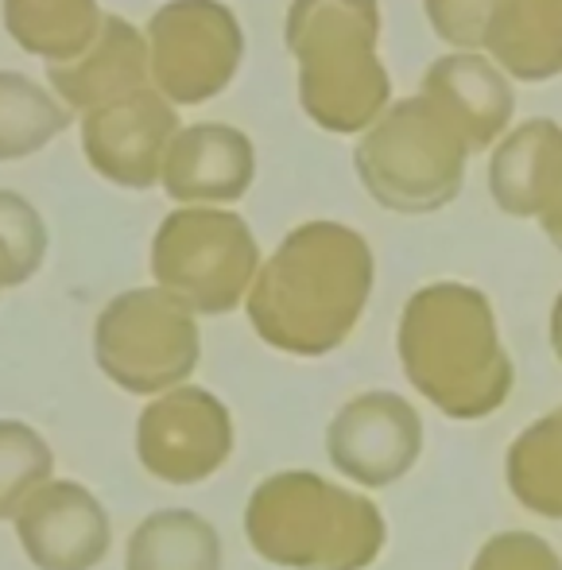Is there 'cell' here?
Segmentation results:
<instances>
[{
    "mask_svg": "<svg viewBox=\"0 0 562 570\" xmlns=\"http://www.w3.org/2000/svg\"><path fill=\"white\" fill-rule=\"evenodd\" d=\"M0 23L20 51L70 62L101 31L98 0H0Z\"/></svg>",
    "mask_w": 562,
    "mask_h": 570,
    "instance_id": "9c48e42d",
    "label": "cell"
},
{
    "mask_svg": "<svg viewBox=\"0 0 562 570\" xmlns=\"http://www.w3.org/2000/svg\"><path fill=\"white\" fill-rule=\"evenodd\" d=\"M51 470L55 454L47 439L31 423L4 415L0 420V520H12L20 504L51 481Z\"/></svg>",
    "mask_w": 562,
    "mask_h": 570,
    "instance_id": "7c38bea8",
    "label": "cell"
},
{
    "mask_svg": "<svg viewBox=\"0 0 562 570\" xmlns=\"http://www.w3.org/2000/svg\"><path fill=\"white\" fill-rule=\"evenodd\" d=\"M148 70V39H140L132 23L109 16V20H101V31L78 59L47 62V86L70 109L86 114V109H98L112 98L144 90Z\"/></svg>",
    "mask_w": 562,
    "mask_h": 570,
    "instance_id": "52a82bcc",
    "label": "cell"
},
{
    "mask_svg": "<svg viewBox=\"0 0 562 570\" xmlns=\"http://www.w3.org/2000/svg\"><path fill=\"white\" fill-rule=\"evenodd\" d=\"M93 357L128 392L171 389L198 361L190 307L167 287L117 295L93 326Z\"/></svg>",
    "mask_w": 562,
    "mask_h": 570,
    "instance_id": "6da1fadb",
    "label": "cell"
},
{
    "mask_svg": "<svg viewBox=\"0 0 562 570\" xmlns=\"http://www.w3.org/2000/svg\"><path fill=\"white\" fill-rule=\"evenodd\" d=\"M20 551L36 570H90L109 548V517L78 481L51 478L12 517Z\"/></svg>",
    "mask_w": 562,
    "mask_h": 570,
    "instance_id": "8992f818",
    "label": "cell"
},
{
    "mask_svg": "<svg viewBox=\"0 0 562 570\" xmlns=\"http://www.w3.org/2000/svg\"><path fill=\"white\" fill-rule=\"evenodd\" d=\"M159 175L167 195L183 203H225L253 179V148L229 125H195L175 132Z\"/></svg>",
    "mask_w": 562,
    "mask_h": 570,
    "instance_id": "ba28073f",
    "label": "cell"
},
{
    "mask_svg": "<svg viewBox=\"0 0 562 570\" xmlns=\"http://www.w3.org/2000/svg\"><path fill=\"white\" fill-rule=\"evenodd\" d=\"M175 140V109L164 94L132 90L82 114V151L90 167L120 187H148L164 171Z\"/></svg>",
    "mask_w": 562,
    "mask_h": 570,
    "instance_id": "5b68a950",
    "label": "cell"
},
{
    "mask_svg": "<svg viewBox=\"0 0 562 570\" xmlns=\"http://www.w3.org/2000/svg\"><path fill=\"white\" fill-rule=\"evenodd\" d=\"M148 59L159 94L171 101H203L233 78L240 31L218 0H175L151 16Z\"/></svg>",
    "mask_w": 562,
    "mask_h": 570,
    "instance_id": "3957f363",
    "label": "cell"
},
{
    "mask_svg": "<svg viewBox=\"0 0 562 570\" xmlns=\"http://www.w3.org/2000/svg\"><path fill=\"white\" fill-rule=\"evenodd\" d=\"M218 535L195 512H156L132 532L125 570H218Z\"/></svg>",
    "mask_w": 562,
    "mask_h": 570,
    "instance_id": "8fae6325",
    "label": "cell"
},
{
    "mask_svg": "<svg viewBox=\"0 0 562 570\" xmlns=\"http://www.w3.org/2000/svg\"><path fill=\"white\" fill-rule=\"evenodd\" d=\"M75 109L36 78L0 70V164L36 156L70 125Z\"/></svg>",
    "mask_w": 562,
    "mask_h": 570,
    "instance_id": "30bf717a",
    "label": "cell"
},
{
    "mask_svg": "<svg viewBox=\"0 0 562 570\" xmlns=\"http://www.w3.org/2000/svg\"><path fill=\"white\" fill-rule=\"evenodd\" d=\"M43 256H47L43 214L20 190L0 187V292L28 284L43 268Z\"/></svg>",
    "mask_w": 562,
    "mask_h": 570,
    "instance_id": "4fadbf2b",
    "label": "cell"
},
{
    "mask_svg": "<svg viewBox=\"0 0 562 570\" xmlns=\"http://www.w3.org/2000/svg\"><path fill=\"white\" fill-rule=\"evenodd\" d=\"M256 268V245L245 222L221 210H179L159 226L151 272L159 287L187 307L225 311L240 299Z\"/></svg>",
    "mask_w": 562,
    "mask_h": 570,
    "instance_id": "7a4b0ae2",
    "label": "cell"
},
{
    "mask_svg": "<svg viewBox=\"0 0 562 570\" xmlns=\"http://www.w3.org/2000/svg\"><path fill=\"white\" fill-rule=\"evenodd\" d=\"M140 462L164 481H203L229 454V415L210 392L171 389L151 400L136 428Z\"/></svg>",
    "mask_w": 562,
    "mask_h": 570,
    "instance_id": "277c9868",
    "label": "cell"
}]
</instances>
